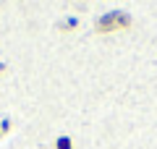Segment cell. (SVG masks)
Instances as JSON below:
<instances>
[{
  "label": "cell",
  "mask_w": 157,
  "mask_h": 149,
  "mask_svg": "<svg viewBox=\"0 0 157 149\" xmlns=\"http://www.w3.org/2000/svg\"><path fill=\"white\" fill-rule=\"evenodd\" d=\"M131 26V16L123 11H113V13H102L100 18H97L94 29L97 34H113L118 32V29H128Z\"/></svg>",
  "instance_id": "cell-1"
},
{
  "label": "cell",
  "mask_w": 157,
  "mask_h": 149,
  "mask_svg": "<svg viewBox=\"0 0 157 149\" xmlns=\"http://www.w3.org/2000/svg\"><path fill=\"white\" fill-rule=\"evenodd\" d=\"M76 26H78L76 18H63V21L58 24V29H60V32H71V29H76Z\"/></svg>",
  "instance_id": "cell-2"
},
{
  "label": "cell",
  "mask_w": 157,
  "mask_h": 149,
  "mask_svg": "<svg viewBox=\"0 0 157 149\" xmlns=\"http://www.w3.org/2000/svg\"><path fill=\"white\" fill-rule=\"evenodd\" d=\"M55 149H73V141L68 136H58V141H55Z\"/></svg>",
  "instance_id": "cell-3"
},
{
  "label": "cell",
  "mask_w": 157,
  "mask_h": 149,
  "mask_svg": "<svg viewBox=\"0 0 157 149\" xmlns=\"http://www.w3.org/2000/svg\"><path fill=\"white\" fill-rule=\"evenodd\" d=\"M3 71H6V66H3V63H0V73H3Z\"/></svg>",
  "instance_id": "cell-4"
}]
</instances>
